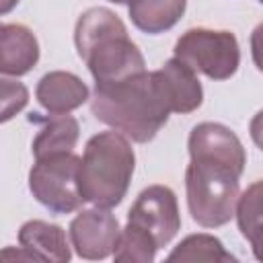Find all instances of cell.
<instances>
[{"instance_id":"cell-20","label":"cell","mask_w":263,"mask_h":263,"mask_svg":"<svg viewBox=\"0 0 263 263\" xmlns=\"http://www.w3.org/2000/svg\"><path fill=\"white\" fill-rule=\"evenodd\" d=\"M109 2H113V4H127L129 0H109Z\"/></svg>"},{"instance_id":"cell-3","label":"cell","mask_w":263,"mask_h":263,"mask_svg":"<svg viewBox=\"0 0 263 263\" xmlns=\"http://www.w3.org/2000/svg\"><path fill=\"white\" fill-rule=\"evenodd\" d=\"M136 154L125 136L115 129L95 134L84 148L78 166L82 201L97 208H115L129 189Z\"/></svg>"},{"instance_id":"cell-12","label":"cell","mask_w":263,"mask_h":263,"mask_svg":"<svg viewBox=\"0 0 263 263\" xmlns=\"http://www.w3.org/2000/svg\"><path fill=\"white\" fill-rule=\"evenodd\" d=\"M127 4L132 23L148 35H158L181 21L187 0H129Z\"/></svg>"},{"instance_id":"cell-10","label":"cell","mask_w":263,"mask_h":263,"mask_svg":"<svg viewBox=\"0 0 263 263\" xmlns=\"http://www.w3.org/2000/svg\"><path fill=\"white\" fill-rule=\"evenodd\" d=\"M39 62V43L25 25H0V74L25 76Z\"/></svg>"},{"instance_id":"cell-2","label":"cell","mask_w":263,"mask_h":263,"mask_svg":"<svg viewBox=\"0 0 263 263\" xmlns=\"http://www.w3.org/2000/svg\"><path fill=\"white\" fill-rule=\"evenodd\" d=\"M74 43L97 84L119 82L146 70L144 55L129 39L123 21L105 6H92L80 14Z\"/></svg>"},{"instance_id":"cell-16","label":"cell","mask_w":263,"mask_h":263,"mask_svg":"<svg viewBox=\"0 0 263 263\" xmlns=\"http://www.w3.org/2000/svg\"><path fill=\"white\" fill-rule=\"evenodd\" d=\"M234 216L242 236L251 242L255 257L259 259V232H261V181H255L234 205Z\"/></svg>"},{"instance_id":"cell-6","label":"cell","mask_w":263,"mask_h":263,"mask_svg":"<svg viewBox=\"0 0 263 263\" xmlns=\"http://www.w3.org/2000/svg\"><path fill=\"white\" fill-rule=\"evenodd\" d=\"M78 166L80 158L74 152L35 158V164L29 173V189L33 197L53 214L76 212L82 203Z\"/></svg>"},{"instance_id":"cell-19","label":"cell","mask_w":263,"mask_h":263,"mask_svg":"<svg viewBox=\"0 0 263 263\" xmlns=\"http://www.w3.org/2000/svg\"><path fill=\"white\" fill-rule=\"evenodd\" d=\"M16 4H18V0H0V16L8 14Z\"/></svg>"},{"instance_id":"cell-14","label":"cell","mask_w":263,"mask_h":263,"mask_svg":"<svg viewBox=\"0 0 263 263\" xmlns=\"http://www.w3.org/2000/svg\"><path fill=\"white\" fill-rule=\"evenodd\" d=\"M78 134H80V125L72 115L51 113L43 121L39 134L33 140L35 158L60 154V152H74L76 142H78Z\"/></svg>"},{"instance_id":"cell-17","label":"cell","mask_w":263,"mask_h":263,"mask_svg":"<svg viewBox=\"0 0 263 263\" xmlns=\"http://www.w3.org/2000/svg\"><path fill=\"white\" fill-rule=\"evenodd\" d=\"M156 242L134 226H125L119 232L117 245L113 249V259L117 263H152L156 257Z\"/></svg>"},{"instance_id":"cell-11","label":"cell","mask_w":263,"mask_h":263,"mask_svg":"<svg viewBox=\"0 0 263 263\" xmlns=\"http://www.w3.org/2000/svg\"><path fill=\"white\" fill-rule=\"evenodd\" d=\"M18 245L31 255L33 261L66 263L72 257L64 228L45 220L25 222L18 230Z\"/></svg>"},{"instance_id":"cell-8","label":"cell","mask_w":263,"mask_h":263,"mask_svg":"<svg viewBox=\"0 0 263 263\" xmlns=\"http://www.w3.org/2000/svg\"><path fill=\"white\" fill-rule=\"evenodd\" d=\"M119 222L107 208L82 210L70 222V240L78 257L101 261L113 255L119 238Z\"/></svg>"},{"instance_id":"cell-4","label":"cell","mask_w":263,"mask_h":263,"mask_svg":"<svg viewBox=\"0 0 263 263\" xmlns=\"http://www.w3.org/2000/svg\"><path fill=\"white\" fill-rule=\"evenodd\" d=\"M245 166L210 154H191L185 168L187 208L203 228H218L232 220L238 199V179Z\"/></svg>"},{"instance_id":"cell-15","label":"cell","mask_w":263,"mask_h":263,"mask_svg":"<svg viewBox=\"0 0 263 263\" xmlns=\"http://www.w3.org/2000/svg\"><path fill=\"white\" fill-rule=\"evenodd\" d=\"M168 261H236V257H232L224 245L212 236V234H189L187 238H183L166 257Z\"/></svg>"},{"instance_id":"cell-9","label":"cell","mask_w":263,"mask_h":263,"mask_svg":"<svg viewBox=\"0 0 263 263\" xmlns=\"http://www.w3.org/2000/svg\"><path fill=\"white\" fill-rule=\"evenodd\" d=\"M88 95V86L76 74L64 70L47 72L35 88V97L47 113H70L82 107L90 99Z\"/></svg>"},{"instance_id":"cell-13","label":"cell","mask_w":263,"mask_h":263,"mask_svg":"<svg viewBox=\"0 0 263 263\" xmlns=\"http://www.w3.org/2000/svg\"><path fill=\"white\" fill-rule=\"evenodd\" d=\"M160 72L168 84L175 113H181V115L191 113L201 105V101H203L201 82L197 78V72H193L185 62L171 58L164 62Z\"/></svg>"},{"instance_id":"cell-5","label":"cell","mask_w":263,"mask_h":263,"mask_svg":"<svg viewBox=\"0 0 263 263\" xmlns=\"http://www.w3.org/2000/svg\"><path fill=\"white\" fill-rule=\"evenodd\" d=\"M173 51L193 72H201L212 80H228L240 64V47L230 31L189 29L177 39Z\"/></svg>"},{"instance_id":"cell-7","label":"cell","mask_w":263,"mask_h":263,"mask_svg":"<svg viewBox=\"0 0 263 263\" xmlns=\"http://www.w3.org/2000/svg\"><path fill=\"white\" fill-rule=\"evenodd\" d=\"M127 224L148 234L156 247H166L181 228L177 195L166 185H150L136 197L127 212Z\"/></svg>"},{"instance_id":"cell-1","label":"cell","mask_w":263,"mask_h":263,"mask_svg":"<svg viewBox=\"0 0 263 263\" xmlns=\"http://www.w3.org/2000/svg\"><path fill=\"white\" fill-rule=\"evenodd\" d=\"M90 111L132 142L146 144L168 121L175 107L162 72L144 70L119 82L97 84Z\"/></svg>"},{"instance_id":"cell-18","label":"cell","mask_w":263,"mask_h":263,"mask_svg":"<svg viewBox=\"0 0 263 263\" xmlns=\"http://www.w3.org/2000/svg\"><path fill=\"white\" fill-rule=\"evenodd\" d=\"M29 103V90L23 82L0 76V123L10 121Z\"/></svg>"}]
</instances>
